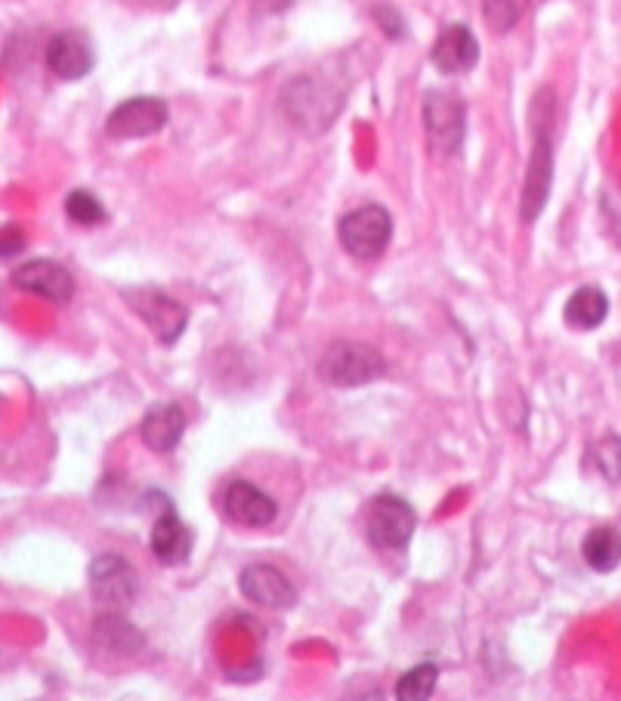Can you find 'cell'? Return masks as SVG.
<instances>
[{
	"instance_id": "19",
	"label": "cell",
	"mask_w": 621,
	"mask_h": 701,
	"mask_svg": "<svg viewBox=\"0 0 621 701\" xmlns=\"http://www.w3.org/2000/svg\"><path fill=\"white\" fill-rule=\"evenodd\" d=\"M581 556L593 572H615L621 566V532L615 525H597L585 535Z\"/></svg>"
},
{
	"instance_id": "7",
	"label": "cell",
	"mask_w": 621,
	"mask_h": 701,
	"mask_svg": "<svg viewBox=\"0 0 621 701\" xmlns=\"http://www.w3.org/2000/svg\"><path fill=\"white\" fill-rule=\"evenodd\" d=\"M414 525H418L414 508L406 498H396V494H378L365 513L368 541L380 551H402L414 535Z\"/></svg>"
},
{
	"instance_id": "1",
	"label": "cell",
	"mask_w": 621,
	"mask_h": 701,
	"mask_svg": "<svg viewBox=\"0 0 621 701\" xmlns=\"http://www.w3.org/2000/svg\"><path fill=\"white\" fill-rule=\"evenodd\" d=\"M531 155L526 167V186H523V205L519 213L526 223H535L547 208L550 182H554V96L550 90H541L531 105Z\"/></svg>"
},
{
	"instance_id": "24",
	"label": "cell",
	"mask_w": 621,
	"mask_h": 701,
	"mask_svg": "<svg viewBox=\"0 0 621 701\" xmlns=\"http://www.w3.org/2000/svg\"><path fill=\"white\" fill-rule=\"evenodd\" d=\"M25 248V232L15 223H7L0 229V260H10Z\"/></svg>"
},
{
	"instance_id": "3",
	"label": "cell",
	"mask_w": 621,
	"mask_h": 701,
	"mask_svg": "<svg viewBox=\"0 0 621 701\" xmlns=\"http://www.w3.org/2000/svg\"><path fill=\"white\" fill-rule=\"evenodd\" d=\"M424 134L427 146L436 158H452L464 146L467 112L464 103L449 90H430L424 96Z\"/></svg>"
},
{
	"instance_id": "23",
	"label": "cell",
	"mask_w": 621,
	"mask_h": 701,
	"mask_svg": "<svg viewBox=\"0 0 621 701\" xmlns=\"http://www.w3.org/2000/svg\"><path fill=\"white\" fill-rule=\"evenodd\" d=\"M597 470L609 479V482H619L621 479V439L619 436H607L600 439L591 451Z\"/></svg>"
},
{
	"instance_id": "9",
	"label": "cell",
	"mask_w": 621,
	"mask_h": 701,
	"mask_svg": "<svg viewBox=\"0 0 621 701\" xmlns=\"http://www.w3.org/2000/svg\"><path fill=\"white\" fill-rule=\"evenodd\" d=\"M124 300L134 306V313L152 328V334L161 344L170 346L180 341V334L186 331V322H189V313H186L182 303L167 297L161 291H127Z\"/></svg>"
},
{
	"instance_id": "8",
	"label": "cell",
	"mask_w": 621,
	"mask_h": 701,
	"mask_svg": "<svg viewBox=\"0 0 621 701\" xmlns=\"http://www.w3.org/2000/svg\"><path fill=\"white\" fill-rule=\"evenodd\" d=\"M170 118L165 100L158 96H134L124 100L118 108H112L106 121V134L112 139H143V136L158 134Z\"/></svg>"
},
{
	"instance_id": "12",
	"label": "cell",
	"mask_w": 621,
	"mask_h": 701,
	"mask_svg": "<svg viewBox=\"0 0 621 701\" xmlns=\"http://www.w3.org/2000/svg\"><path fill=\"white\" fill-rule=\"evenodd\" d=\"M239 587L251 603H257L263 609H291L297 603V590L294 584L278 572L275 566L266 563H254L239 575Z\"/></svg>"
},
{
	"instance_id": "22",
	"label": "cell",
	"mask_w": 621,
	"mask_h": 701,
	"mask_svg": "<svg viewBox=\"0 0 621 701\" xmlns=\"http://www.w3.org/2000/svg\"><path fill=\"white\" fill-rule=\"evenodd\" d=\"M526 7H529V0H485L483 15L495 34H507L523 19Z\"/></svg>"
},
{
	"instance_id": "4",
	"label": "cell",
	"mask_w": 621,
	"mask_h": 701,
	"mask_svg": "<svg viewBox=\"0 0 621 701\" xmlns=\"http://www.w3.org/2000/svg\"><path fill=\"white\" fill-rule=\"evenodd\" d=\"M337 236H340V244L349 257L378 260L393 239V217L380 205H362V208L349 210L347 217L340 220Z\"/></svg>"
},
{
	"instance_id": "11",
	"label": "cell",
	"mask_w": 621,
	"mask_h": 701,
	"mask_svg": "<svg viewBox=\"0 0 621 701\" xmlns=\"http://www.w3.org/2000/svg\"><path fill=\"white\" fill-rule=\"evenodd\" d=\"M44 60L46 69L60 81H81V77H87L96 56H93L91 38L84 31H60L50 38Z\"/></svg>"
},
{
	"instance_id": "16",
	"label": "cell",
	"mask_w": 621,
	"mask_h": 701,
	"mask_svg": "<svg viewBox=\"0 0 621 701\" xmlns=\"http://www.w3.org/2000/svg\"><path fill=\"white\" fill-rule=\"evenodd\" d=\"M91 637L103 652H108V656H118V658L137 656L139 649L146 646V637L139 634L137 625H134V621H127L122 613L99 615V618L93 621Z\"/></svg>"
},
{
	"instance_id": "13",
	"label": "cell",
	"mask_w": 621,
	"mask_h": 701,
	"mask_svg": "<svg viewBox=\"0 0 621 701\" xmlns=\"http://www.w3.org/2000/svg\"><path fill=\"white\" fill-rule=\"evenodd\" d=\"M430 60L445 75H464L480 62V41H476V34L467 25L455 22L433 41Z\"/></svg>"
},
{
	"instance_id": "15",
	"label": "cell",
	"mask_w": 621,
	"mask_h": 701,
	"mask_svg": "<svg viewBox=\"0 0 621 701\" xmlns=\"http://www.w3.org/2000/svg\"><path fill=\"white\" fill-rule=\"evenodd\" d=\"M186 433V415L180 405L173 402H158L146 411V418L139 423V436L146 448H152L155 454H167L173 451L177 442Z\"/></svg>"
},
{
	"instance_id": "18",
	"label": "cell",
	"mask_w": 621,
	"mask_h": 701,
	"mask_svg": "<svg viewBox=\"0 0 621 701\" xmlns=\"http://www.w3.org/2000/svg\"><path fill=\"white\" fill-rule=\"evenodd\" d=\"M609 313V297L600 291V287H593V284H585V287H578L572 297L566 300V310H562V318H566V325L576 331H593L603 325V318Z\"/></svg>"
},
{
	"instance_id": "21",
	"label": "cell",
	"mask_w": 621,
	"mask_h": 701,
	"mask_svg": "<svg viewBox=\"0 0 621 701\" xmlns=\"http://www.w3.org/2000/svg\"><path fill=\"white\" fill-rule=\"evenodd\" d=\"M65 213L77 226H99L108 220L103 201L93 192H87V189H75V192L65 195Z\"/></svg>"
},
{
	"instance_id": "2",
	"label": "cell",
	"mask_w": 621,
	"mask_h": 701,
	"mask_svg": "<svg viewBox=\"0 0 621 701\" xmlns=\"http://www.w3.org/2000/svg\"><path fill=\"white\" fill-rule=\"evenodd\" d=\"M316 374L328 387L352 389L380 380L387 374V362L375 346L359 344V341H337L318 358Z\"/></svg>"
},
{
	"instance_id": "5",
	"label": "cell",
	"mask_w": 621,
	"mask_h": 701,
	"mask_svg": "<svg viewBox=\"0 0 621 701\" xmlns=\"http://www.w3.org/2000/svg\"><path fill=\"white\" fill-rule=\"evenodd\" d=\"M285 112L294 124H301L304 130H325L331 127L337 112L344 108V96H337L328 84H322L316 77H297L294 84L285 87Z\"/></svg>"
},
{
	"instance_id": "20",
	"label": "cell",
	"mask_w": 621,
	"mask_h": 701,
	"mask_svg": "<svg viewBox=\"0 0 621 701\" xmlns=\"http://www.w3.org/2000/svg\"><path fill=\"white\" fill-rule=\"evenodd\" d=\"M440 683V668L436 665H418V668H411L399 683H396V699L399 701H427L433 695V689Z\"/></svg>"
},
{
	"instance_id": "6",
	"label": "cell",
	"mask_w": 621,
	"mask_h": 701,
	"mask_svg": "<svg viewBox=\"0 0 621 701\" xmlns=\"http://www.w3.org/2000/svg\"><path fill=\"white\" fill-rule=\"evenodd\" d=\"M87 582L96 606H103L106 613H124L137 599V572L118 553H99L91 563Z\"/></svg>"
},
{
	"instance_id": "17",
	"label": "cell",
	"mask_w": 621,
	"mask_h": 701,
	"mask_svg": "<svg viewBox=\"0 0 621 701\" xmlns=\"http://www.w3.org/2000/svg\"><path fill=\"white\" fill-rule=\"evenodd\" d=\"M152 553L165 566H182L192 556V532L173 510H165L161 520L152 525Z\"/></svg>"
},
{
	"instance_id": "10",
	"label": "cell",
	"mask_w": 621,
	"mask_h": 701,
	"mask_svg": "<svg viewBox=\"0 0 621 701\" xmlns=\"http://www.w3.org/2000/svg\"><path fill=\"white\" fill-rule=\"evenodd\" d=\"M10 282L25 291V294H34V297L46 300V303H56V306H65L75 297V279L72 272L53 260H31V263H22V266L13 269Z\"/></svg>"
},
{
	"instance_id": "14",
	"label": "cell",
	"mask_w": 621,
	"mask_h": 701,
	"mask_svg": "<svg viewBox=\"0 0 621 701\" xmlns=\"http://www.w3.org/2000/svg\"><path fill=\"white\" fill-rule=\"evenodd\" d=\"M223 510H227L232 523L244 525V529H266L278 513L273 498L260 492L257 485H251V482H232L227 489V498H223Z\"/></svg>"
}]
</instances>
